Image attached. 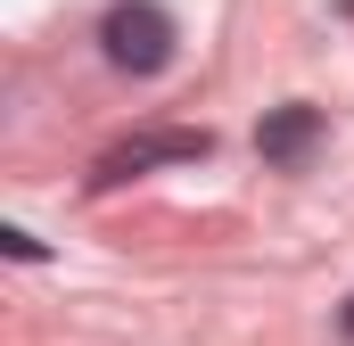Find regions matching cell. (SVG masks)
Returning <instances> with one entry per match:
<instances>
[{
	"instance_id": "3957f363",
	"label": "cell",
	"mask_w": 354,
	"mask_h": 346,
	"mask_svg": "<svg viewBox=\"0 0 354 346\" xmlns=\"http://www.w3.org/2000/svg\"><path fill=\"white\" fill-rule=\"evenodd\" d=\"M313 140H322V116H313V107H280V116L256 124V149H264L272 165H305Z\"/></svg>"
},
{
	"instance_id": "277c9868",
	"label": "cell",
	"mask_w": 354,
	"mask_h": 346,
	"mask_svg": "<svg viewBox=\"0 0 354 346\" xmlns=\"http://www.w3.org/2000/svg\"><path fill=\"white\" fill-rule=\"evenodd\" d=\"M346 330H354V313H346Z\"/></svg>"
},
{
	"instance_id": "6da1fadb",
	"label": "cell",
	"mask_w": 354,
	"mask_h": 346,
	"mask_svg": "<svg viewBox=\"0 0 354 346\" xmlns=\"http://www.w3.org/2000/svg\"><path fill=\"white\" fill-rule=\"evenodd\" d=\"M99 50H107V66H124V75H157V66L174 58V17H165L157 0H115V8L99 17Z\"/></svg>"
},
{
	"instance_id": "7a4b0ae2",
	"label": "cell",
	"mask_w": 354,
	"mask_h": 346,
	"mask_svg": "<svg viewBox=\"0 0 354 346\" xmlns=\"http://www.w3.org/2000/svg\"><path fill=\"white\" fill-rule=\"evenodd\" d=\"M206 157V132H149V140H124V149H107L99 157V190H115V181H132V173H149V165H198Z\"/></svg>"
}]
</instances>
